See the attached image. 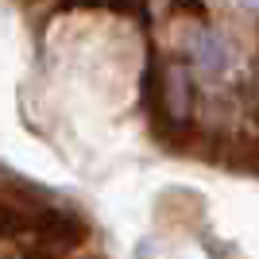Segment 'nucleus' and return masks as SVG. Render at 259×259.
<instances>
[{
	"label": "nucleus",
	"instance_id": "obj_5",
	"mask_svg": "<svg viewBox=\"0 0 259 259\" xmlns=\"http://www.w3.org/2000/svg\"><path fill=\"white\" fill-rule=\"evenodd\" d=\"M62 4H70V8H97L105 0H62Z\"/></svg>",
	"mask_w": 259,
	"mask_h": 259
},
{
	"label": "nucleus",
	"instance_id": "obj_2",
	"mask_svg": "<svg viewBox=\"0 0 259 259\" xmlns=\"http://www.w3.org/2000/svg\"><path fill=\"white\" fill-rule=\"evenodd\" d=\"M159 105L166 112L174 128H186L190 124V112H194V81H190V66L174 62L166 66V74L159 81Z\"/></svg>",
	"mask_w": 259,
	"mask_h": 259
},
{
	"label": "nucleus",
	"instance_id": "obj_6",
	"mask_svg": "<svg viewBox=\"0 0 259 259\" xmlns=\"http://www.w3.org/2000/svg\"><path fill=\"white\" fill-rule=\"evenodd\" d=\"M248 166H251V170H259V140L251 143V151H248Z\"/></svg>",
	"mask_w": 259,
	"mask_h": 259
},
{
	"label": "nucleus",
	"instance_id": "obj_4",
	"mask_svg": "<svg viewBox=\"0 0 259 259\" xmlns=\"http://www.w3.org/2000/svg\"><path fill=\"white\" fill-rule=\"evenodd\" d=\"M31 221H35V213L12 205V201H0V240H16L23 232H31Z\"/></svg>",
	"mask_w": 259,
	"mask_h": 259
},
{
	"label": "nucleus",
	"instance_id": "obj_1",
	"mask_svg": "<svg viewBox=\"0 0 259 259\" xmlns=\"http://www.w3.org/2000/svg\"><path fill=\"white\" fill-rule=\"evenodd\" d=\"M31 232L39 236V244L54 251H70V248H81L89 236L85 221L77 213H66V209H39L31 221Z\"/></svg>",
	"mask_w": 259,
	"mask_h": 259
},
{
	"label": "nucleus",
	"instance_id": "obj_3",
	"mask_svg": "<svg viewBox=\"0 0 259 259\" xmlns=\"http://www.w3.org/2000/svg\"><path fill=\"white\" fill-rule=\"evenodd\" d=\"M225 62H228L225 43H221L213 31L197 35V43H194V66H197V70H201L205 77H217L221 70H225Z\"/></svg>",
	"mask_w": 259,
	"mask_h": 259
}]
</instances>
